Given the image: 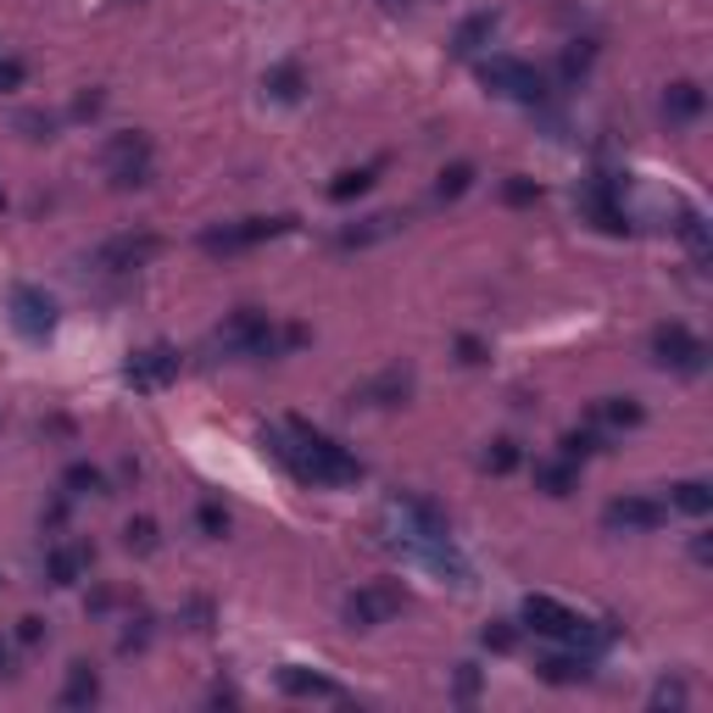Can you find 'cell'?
<instances>
[{
    "mask_svg": "<svg viewBox=\"0 0 713 713\" xmlns=\"http://www.w3.org/2000/svg\"><path fill=\"white\" fill-rule=\"evenodd\" d=\"M262 446L274 452L301 485H356L363 480V463H356L345 446L334 440V435H323V429H312L307 418H285V424H274V429H262Z\"/></svg>",
    "mask_w": 713,
    "mask_h": 713,
    "instance_id": "cell-1",
    "label": "cell"
},
{
    "mask_svg": "<svg viewBox=\"0 0 713 713\" xmlns=\"http://www.w3.org/2000/svg\"><path fill=\"white\" fill-rule=\"evenodd\" d=\"M296 345H307V329H301V323H279V318H267V312H256V307H234V312L212 329V340H207L212 356H285V351H296Z\"/></svg>",
    "mask_w": 713,
    "mask_h": 713,
    "instance_id": "cell-2",
    "label": "cell"
},
{
    "mask_svg": "<svg viewBox=\"0 0 713 713\" xmlns=\"http://www.w3.org/2000/svg\"><path fill=\"white\" fill-rule=\"evenodd\" d=\"M518 618H524V630L547 636V641H569V647H585V652L607 647V630H596L591 618H580L574 607H563L558 596H541V591H535V596H524Z\"/></svg>",
    "mask_w": 713,
    "mask_h": 713,
    "instance_id": "cell-3",
    "label": "cell"
},
{
    "mask_svg": "<svg viewBox=\"0 0 713 713\" xmlns=\"http://www.w3.org/2000/svg\"><path fill=\"white\" fill-rule=\"evenodd\" d=\"M101 173L112 178V190H140V185H151V173H156V145H151V134H140V129L107 134V145H101Z\"/></svg>",
    "mask_w": 713,
    "mask_h": 713,
    "instance_id": "cell-4",
    "label": "cell"
},
{
    "mask_svg": "<svg viewBox=\"0 0 713 713\" xmlns=\"http://www.w3.org/2000/svg\"><path fill=\"white\" fill-rule=\"evenodd\" d=\"M162 245L167 240L156 229H123V234H112L89 251V267H96V274H134V267H151L162 256Z\"/></svg>",
    "mask_w": 713,
    "mask_h": 713,
    "instance_id": "cell-5",
    "label": "cell"
},
{
    "mask_svg": "<svg viewBox=\"0 0 713 713\" xmlns=\"http://www.w3.org/2000/svg\"><path fill=\"white\" fill-rule=\"evenodd\" d=\"M402 607H407V591L396 580H369L345 596L340 618H345V630H380V624H391Z\"/></svg>",
    "mask_w": 713,
    "mask_h": 713,
    "instance_id": "cell-6",
    "label": "cell"
},
{
    "mask_svg": "<svg viewBox=\"0 0 713 713\" xmlns=\"http://www.w3.org/2000/svg\"><path fill=\"white\" fill-rule=\"evenodd\" d=\"M480 78H485V89H496V96H507V101H524V107H541L547 101V73L518 62V56H485Z\"/></svg>",
    "mask_w": 713,
    "mask_h": 713,
    "instance_id": "cell-7",
    "label": "cell"
},
{
    "mask_svg": "<svg viewBox=\"0 0 713 713\" xmlns=\"http://www.w3.org/2000/svg\"><path fill=\"white\" fill-rule=\"evenodd\" d=\"M296 218H240V223H223V229H207L201 234V251L207 256H240V251H256L267 240L290 234Z\"/></svg>",
    "mask_w": 713,
    "mask_h": 713,
    "instance_id": "cell-8",
    "label": "cell"
},
{
    "mask_svg": "<svg viewBox=\"0 0 713 713\" xmlns=\"http://www.w3.org/2000/svg\"><path fill=\"white\" fill-rule=\"evenodd\" d=\"M652 363L669 369V374L696 380V374L707 369V340L691 334L685 323H658V329H652Z\"/></svg>",
    "mask_w": 713,
    "mask_h": 713,
    "instance_id": "cell-9",
    "label": "cell"
},
{
    "mask_svg": "<svg viewBox=\"0 0 713 713\" xmlns=\"http://www.w3.org/2000/svg\"><path fill=\"white\" fill-rule=\"evenodd\" d=\"M178 369H185V356H178V345H167V340H151V345L129 351L123 380H129V391L151 396V391H167V385L178 380Z\"/></svg>",
    "mask_w": 713,
    "mask_h": 713,
    "instance_id": "cell-10",
    "label": "cell"
},
{
    "mask_svg": "<svg viewBox=\"0 0 713 713\" xmlns=\"http://www.w3.org/2000/svg\"><path fill=\"white\" fill-rule=\"evenodd\" d=\"M12 329L23 340H51L56 334V301L40 285H12Z\"/></svg>",
    "mask_w": 713,
    "mask_h": 713,
    "instance_id": "cell-11",
    "label": "cell"
},
{
    "mask_svg": "<svg viewBox=\"0 0 713 713\" xmlns=\"http://www.w3.org/2000/svg\"><path fill=\"white\" fill-rule=\"evenodd\" d=\"M663 518H669V507L652 502V496H613V502L602 507V524L618 529V535H647V529H658Z\"/></svg>",
    "mask_w": 713,
    "mask_h": 713,
    "instance_id": "cell-12",
    "label": "cell"
},
{
    "mask_svg": "<svg viewBox=\"0 0 713 713\" xmlns=\"http://www.w3.org/2000/svg\"><path fill=\"white\" fill-rule=\"evenodd\" d=\"M407 396H413V369H407V363H396V369H385V374H374L369 385L351 391L356 407H402Z\"/></svg>",
    "mask_w": 713,
    "mask_h": 713,
    "instance_id": "cell-13",
    "label": "cell"
},
{
    "mask_svg": "<svg viewBox=\"0 0 713 713\" xmlns=\"http://www.w3.org/2000/svg\"><path fill=\"white\" fill-rule=\"evenodd\" d=\"M585 212H591L596 229H607V234H624V229H630L624 207L613 201V178H591V185H585Z\"/></svg>",
    "mask_w": 713,
    "mask_h": 713,
    "instance_id": "cell-14",
    "label": "cell"
},
{
    "mask_svg": "<svg viewBox=\"0 0 713 713\" xmlns=\"http://www.w3.org/2000/svg\"><path fill=\"white\" fill-rule=\"evenodd\" d=\"M89 547H78V541H51V552H45V580L51 585H73L84 569H89Z\"/></svg>",
    "mask_w": 713,
    "mask_h": 713,
    "instance_id": "cell-15",
    "label": "cell"
},
{
    "mask_svg": "<svg viewBox=\"0 0 713 713\" xmlns=\"http://www.w3.org/2000/svg\"><path fill=\"white\" fill-rule=\"evenodd\" d=\"M402 223H407L402 212H374V218H363V223L340 229V234H334V245H340V251H363V245H374V240H391Z\"/></svg>",
    "mask_w": 713,
    "mask_h": 713,
    "instance_id": "cell-16",
    "label": "cell"
},
{
    "mask_svg": "<svg viewBox=\"0 0 713 713\" xmlns=\"http://www.w3.org/2000/svg\"><path fill=\"white\" fill-rule=\"evenodd\" d=\"M496 29H502L496 12H474V18H463V23L452 29V56H480V51L496 40Z\"/></svg>",
    "mask_w": 713,
    "mask_h": 713,
    "instance_id": "cell-17",
    "label": "cell"
},
{
    "mask_svg": "<svg viewBox=\"0 0 713 713\" xmlns=\"http://www.w3.org/2000/svg\"><path fill=\"white\" fill-rule=\"evenodd\" d=\"M647 418V407L636 402V396H602L596 407H591V424L596 429H636Z\"/></svg>",
    "mask_w": 713,
    "mask_h": 713,
    "instance_id": "cell-18",
    "label": "cell"
},
{
    "mask_svg": "<svg viewBox=\"0 0 713 713\" xmlns=\"http://www.w3.org/2000/svg\"><path fill=\"white\" fill-rule=\"evenodd\" d=\"M279 691H290V696H329V702H340V685H334V680H323V674H312V669H301V663H285V669H279Z\"/></svg>",
    "mask_w": 713,
    "mask_h": 713,
    "instance_id": "cell-19",
    "label": "cell"
},
{
    "mask_svg": "<svg viewBox=\"0 0 713 713\" xmlns=\"http://www.w3.org/2000/svg\"><path fill=\"white\" fill-rule=\"evenodd\" d=\"M702 107H707V96H702L691 78H680V84L663 89V112H669V123H691V118H702Z\"/></svg>",
    "mask_w": 713,
    "mask_h": 713,
    "instance_id": "cell-20",
    "label": "cell"
},
{
    "mask_svg": "<svg viewBox=\"0 0 713 713\" xmlns=\"http://www.w3.org/2000/svg\"><path fill=\"white\" fill-rule=\"evenodd\" d=\"M580 485V463L569 458H547V463H535V491H547V496H569Z\"/></svg>",
    "mask_w": 713,
    "mask_h": 713,
    "instance_id": "cell-21",
    "label": "cell"
},
{
    "mask_svg": "<svg viewBox=\"0 0 713 713\" xmlns=\"http://www.w3.org/2000/svg\"><path fill=\"white\" fill-rule=\"evenodd\" d=\"M669 507L685 513V518H707L713 513V485L707 480H680V485H669Z\"/></svg>",
    "mask_w": 713,
    "mask_h": 713,
    "instance_id": "cell-22",
    "label": "cell"
},
{
    "mask_svg": "<svg viewBox=\"0 0 713 713\" xmlns=\"http://www.w3.org/2000/svg\"><path fill=\"white\" fill-rule=\"evenodd\" d=\"M89 702H101V674L89 663H73L67 685H62V707H89Z\"/></svg>",
    "mask_w": 713,
    "mask_h": 713,
    "instance_id": "cell-23",
    "label": "cell"
},
{
    "mask_svg": "<svg viewBox=\"0 0 713 713\" xmlns=\"http://www.w3.org/2000/svg\"><path fill=\"white\" fill-rule=\"evenodd\" d=\"M262 89H267V96H274V101H301V89H307V73H301V62H279V67H267Z\"/></svg>",
    "mask_w": 713,
    "mask_h": 713,
    "instance_id": "cell-24",
    "label": "cell"
},
{
    "mask_svg": "<svg viewBox=\"0 0 713 713\" xmlns=\"http://www.w3.org/2000/svg\"><path fill=\"white\" fill-rule=\"evenodd\" d=\"M547 685H585L591 680V652H569V658H547L541 663Z\"/></svg>",
    "mask_w": 713,
    "mask_h": 713,
    "instance_id": "cell-25",
    "label": "cell"
},
{
    "mask_svg": "<svg viewBox=\"0 0 713 713\" xmlns=\"http://www.w3.org/2000/svg\"><path fill=\"white\" fill-rule=\"evenodd\" d=\"M674 229H680V240H685V251H691L696 262H707V256H713V240H707V218H702L696 207H680V223H674Z\"/></svg>",
    "mask_w": 713,
    "mask_h": 713,
    "instance_id": "cell-26",
    "label": "cell"
},
{
    "mask_svg": "<svg viewBox=\"0 0 713 713\" xmlns=\"http://www.w3.org/2000/svg\"><path fill=\"white\" fill-rule=\"evenodd\" d=\"M374 178H380V162H369V167H345L334 185H329V201H351V196H369L374 190Z\"/></svg>",
    "mask_w": 713,
    "mask_h": 713,
    "instance_id": "cell-27",
    "label": "cell"
},
{
    "mask_svg": "<svg viewBox=\"0 0 713 713\" xmlns=\"http://www.w3.org/2000/svg\"><path fill=\"white\" fill-rule=\"evenodd\" d=\"M596 452H602V429H596V424L569 429V435L558 440V458H569V463H585V458H596Z\"/></svg>",
    "mask_w": 713,
    "mask_h": 713,
    "instance_id": "cell-28",
    "label": "cell"
},
{
    "mask_svg": "<svg viewBox=\"0 0 713 713\" xmlns=\"http://www.w3.org/2000/svg\"><path fill=\"white\" fill-rule=\"evenodd\" d=\"M469 185H474V162L440 167V178H435V201H458V196H469Z\"/></svg>",
    "mask_w": 713,
    "mask_h": 713,
    "instance_id": "cell-29",
    "label": "cell"
},
{
    "mask_svg": "<svg viewBox=\"0 0 713 713\" xmlns=\"http://www.w3.org/2000/svg\"><path fill=\"white\" fill-rule=\"evenodd\" d=\"M62 485H67L73 496H107V474H101L96 463H67Z\"/></svg>",
    "mask_w": 713,
    "mask_h": 713,
    "instance_id": "cell-30",
    "label": "cell"
},
{
    "mask_svg": "<svg viewBox=\"0 0 713 713\" xmlns=\"http://www.w3.org/2000/svg\"><path fill=\"white\" fill-rule=\"evenodd\" d=\"M156 541H162L156 518H129V524H123V547H129V552H156Z\"/></svg>",
    "mask_w": 713,
    "mask_h": 713,
    "instance_id": "cell-31",
    "label": "cell"
},
{
    "mask_svg": "<svg viewBox=\"0 0 713 713\" xmlns=\"http://www.w3.org/2000/svg\"><path fill=\"white\" fill-rule=\"evenodd\" d=\"M591 62H596V45H591V40L569 45V51H563V84H580V78L591 73Z\"/></svg>",
    "mask_w": 713,
    "mask_h": 713,
    "instance_id": "cell-32",
    "label": "cell"
},
{
    "mask_svg": "<svg viewBox=\"0 0 713 713\" xmlns=\"http://www.w3.org/2000/svg\"><path fill=\"white\" fill-rule=\"evenodd\" d=\"M485 469H491V474H513V469H518V440H507V435L491 440V446H485Z\"/></svg>",
    "mask_w": 713,
    "mask_h": 713,
    "instance_id": "cell-33",
    "label": "cell"
},
{
    "mask_svg": "<svg viewBox=\"0 0 713 713\" xmlns=\"http://www.w3.org/2000/svg\"><path fill=\"white\" fill-rule=\"evenodd\" d=\"M480 641H485L491 652H513V647H518V624H513V618H491L485 630H480Z\"/></svg>",
    "mask_w": 713,
    "mask_h": 713,
    "instance_id": "cell-34",
    "label": "cell"
},
{
    "mask_svg": "<svg viewBox=\"0 0 713 713\" xmlns=\"http://www.w3.org/2000/svg\"><path fill=\"white\" fill-rule=\"evenodd\" d=\"M196 524H201V535H212V541H218V535H229V513H223L218 502H201V507H196Z\"/></svg>",
    "mask_w": 713,
    "mask_h": 713,
    "instance_id": "cell-35",
    "label": "cell"
},
{
    "mask_svg": "<svg viewBox=\"0 0 713 713\" xmlns=\"http://www.w3.org/2000/svg\"><path fill=\"white\" fill-rule=\"evenodd\" d=\"M23 78H29V67H23L18 56H0V96H12V89H23Z\"/></svg>",
    "mask_w": 713,
    "mask_h": 713,
    "instance_id": "cell-36",
    "label": "cell"
},
{
    "mask_svg": "<svg viewBox=\"0 0 713 713\" xmlns=\"http://www.w3.org/2000/svg\"><path fill=\"white\" fill-rule=\"evenodd\" d=\"M685 696H691V691H685L680 680H663V685L652 691V707H685Z\"/></svg>",
    "mask_w": 713,
    "mask_h": 713,
    "instance_id": "cell-37",
    "label": "cell"
},
{
    "mask_svg": "<svg viewBox=\"0 0 713 713\" xmlns=\"http://www.w3.org/2000/svg\"><path fill=\"white\" fill-rule=\"evenodd\" d=\"M502 196H507L513 207H529V201H535V196H541V190H535V185H529V178H507V185H502Z\"/></svg>",
    "mask_w": 713,
    "mask_h": 713,
    "instance_id": "cell-38",
    "label": "cell"
},
{
    "mask_svg": "<svg viewBox=\"0 0 713 713\" xmlns=\"http://www.w3.org/2000/svg\"><path fill=\"white\" fill-rule=\"evenodd\" d=\"M18 129H29V140H51L56 118H45V112H23V118H18Z\"/></svg>",
    "mask_w": 713,
    "mask_h": 713,
    "instance_id": "cell-39",
    "label": "cell"
},
{
    "mask_svg": "<svg viewBox=\"0 0 713 713\" xmlns=\"http://www.w3.org/2000/svg\"><path fill=\"white\" fill-rule=\"evenodd\" d=\"M18 641H23V647H40V641H45V618H34V613L18 618Z\"/></svg>",
    "mask_w": 713,
    "mask_h": 713,
    "instance_id": "cell-40",
    "label": "cell"
},
{
    "mask_svg": "<svg viewBox=\"0 0 713 713\" xmlns=\"http://www.w3.org/2000/svg\"><path fill=\"white\" fill-rule=\"evenodd\" d=\"M480 691V669L474 663H458V696H474Z\"/></svg>",
    "mask_w": 713,
    "mask_h": 713,
    "instance_id": "cell-41",
    "label": "cell"
},
{
    "mask_svg": "<svg viewBox=\"0 0 713 713\" xmlns=\"http://www.w3.org/2000/svg\"><path fill=\"white\" fill-rule=\"evenodd\" d=\"M458 351H463V363H485V345H480V340H469V334L458 340Z\"/></svg>",
    "mask_w": 713,
    "mask_h": 713,
    "instance_id": "cell-42",
    "label": "cell"
},
{
    "mask_svg": "<svg viewBox=\"0 0 713 713\" xmlns=\"http://www.w3.org/2000/svg\"><path fill=\"white\" fill-rule=\"evenodd\" d=\"M78 118H89V112H101V96H78V107H73Z\"/></svg>",
    "mask_w": 713,
    "mask_h": 713,
    "instance_id": "cell-43",
    "label": "cell"
},
{
    "mask_svg": "<svg viewBox=\"0 0 713 713\" xmlns=\"http://www.w3.org/2000/svg\"><path fill=\"white\" fill-rule=\"evenodd\" d=\"M691 558H696V563H707V558H713V547H707V535H696V541H691Z\"/></svg>",
    "mask_w": 713,
    "mask_h": 713,
    "instance_id": "cell-44",
    "label": "cell"
},
{
    "mask_svg": "<svg viewBox=\"0 0 713 713\" xmlns=\"http://www.w3.org/2000/svg\"><path fill=\"white\" fill-rule=\"evenodd\" d=\"M12 663V641H0V669H7Z\"/></svg>",
    "mask_w": 713,
    "mask_h": 713,
    "instance_id": "cell-45",
    "label": "cell"
},
{
    "mask_svg": "<svg viewBox=\"0 0 713 713\" xmlns=\"http://www.w3.org/2000/svg\"><path fill=\"white\" fill-rule=\"evenodd\" d=\"M0 212H7V190H0Z\"/></svg>",
    "mask_w": 713,
    "mask_h": 713,
    "instance_id": "cell-46",
    "label": "cell"
}]
</instances>
